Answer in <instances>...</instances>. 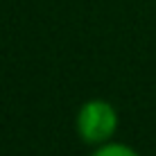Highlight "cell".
I'll return each instance as SVG.
<instances>
[{
    "instance_id": "cell-1",
    "label": "cell",
    "mask_w": 156,
    "mask_h": 156,
    "mask_svg": "<svg viewBox=\"0 0 156 156\" xmlns=\"http://www.w3.org/2000/svg\"><path fill=\"white\" fill-rule=\"evenodd\" d=\"M77 136L88 145H104L118 129V111L106 100H88L77 111Z\"/></svg>"
},
{
    "instance_id": "cell-2",
    "label": "cell",
    "mask_w": 156,
    "mask_h": 156,
    "mask_svg": "<svg viewBox=\"0 0 156 156\" xmlns=\"http://www.w3.org/2000/svg\"><path fill=\"white\" fill-rule=\"evenodd\" d=\"M90 156H138V154H136V149H131L125 143H104Z\"/></svg>"
}]
</instances>
